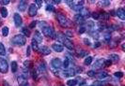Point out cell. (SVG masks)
Masks as SVG:
<instances>
[{
	"mask_svg": "<svg viewBox=\"0 0 125 86\" xmlns=\"http://www.w3.org/2000/svg\"><path fill=\"white\" fill-rule=\"evenodd\" d=\"M95 75H96V77H97L99 79H105L109 77V75H108L106 72H104V71L99 72V73L95 74Z\"/></svg>",
	"mask_w": 125,
	"mask_h": 86,
	"instance_id": "14",
	"label": "cell"
},
{
	"mask_svg": "<svg viewBox=\"0 0 125 86\" xmlns=\"http://www.w3.org/2000/svg\"><path fill=\"white\" fill-rule=\"evenodd\" d=\"M64 36H67L68 37H71V36H73V33H72L71 30L68 29V30L65 31V35H64Z\"/></svg>",
	"mask_w": 125,
	"mask_h": 86,
	"instance_id": "37",
	"label": "cell"
},
{
	"mask_svg": "<svg viewBox=\"0 0 125 86\" xmlns=\"http://www.w3.org/2000/svg\"><path fill=\"white\" fill-rule=\"evenodd\" d=\"M79 15H80V16H82L84 19H85V18L89 17V10H88L87 8H85V7H82V8L79 10Z\"/></svg>",
	"mask_w": 125,
	"mask_h": 86,
	"instance_id": "15",
	"label": "cell"
},
{
	"mask_svg": "<svg viewBox=\"0 0 125 86\" xmlns=\"http://www.w3.org/2000/svg\"><path fill=\"white\" fill-rule=\"evenodd\" d=\"M27 7V1H20V3H19V10L20 11H25L26 10V8Z\"/></svg>",
	"mask_w": 125,
	"mask_h": 86,
	"instance_id": "16",
	"label": "cell"
},
{
	"mask_svg": "<svg viewBox=\"0 0 125 86\" xmlns=\"http://www.w3.org/2000/svg\"><path fill=\"white\" fill-rule=\"evenodd\" d=\"M36 25H37V22L36 21L31 22V23H30V25H29V28H34Z\"/></svg>",
	"mask_w": 125,
	"mask_h": 86,
	"instance_id": "47",
	"label": "cell"
},
{
	"mask_svg": "<svg viewBox=\"0 0 125 86\" xmlns=\"http://www.w3.org/2000/svg\"><path fill=\"white\" fill-rule=\"evenodd\" d=\"M37 70L40 72H45L46 71V66H45V64H43V63L39 64V66H38V69H37Z\"/></svg>",
	"mask_w": 125,
	"mask_h": 86,
	"instance_id": "25",
	"label": "cell"
},
{
	"mask_svg": "<svg viewBox=\"0 0 125 86\" xmlns=\"http://www.w3.org/2000/svg\"><path fill=\"white\" fill-rule=\"evenodd\" d=\"M74 20H75V22H76L78 24H83L84 22H85L84 21L85 19H84L82 16H80L79 14H76L74 16Z\"/></svg>",
	"mask_w": 125,
	"mask_h": 86,
	"instance_id": "17",
	"label": "cell"
},
{
	"mask_svg": "<svg viewBox=\"0 0 125 86\" xmlns=\"http://www.w3.org/2000/svg\"><path fill=\"white\" fill-rule=\"evenodd\" d=\"M42 33L47 36V37H50V38H55L56 32H55V30H54V28H53L52 26L47 25V26H45V27L42 28Z\"/></svg>",
	"mask_w": 125,
	"mask_h": 86,
	"instance_id": "2",
	"label": "cell"
},
{
	"mask_svg": "<svg viewBox=\"0 0 125 86\" xmlns=\"http://www.w3.org/2000/svg\"><path fill=\"white\" fill-rule=\"evenodd\" d=\"M90 86H94V85H90Z\"/></svg>",
	"mask_w": 125,
	"mask_h": 86,
	"instance_id": "60",
	"label": "cell"
},
{
	"mask_svg": "<svg viewBox=\"0 0 125 86\" xmlns=\"http://www.w3.org/2000/svg\"><path fill=\"white\" fill-rule=\"evenodd\" d=\"M3 86H10V85L8 83V81H5V80H4V81H3Z\"/></svg>",
	"mask_w": 125,
	"mask_h": 86,
	"instance_id": "53",
	"label": "cell"
},
{
	"mask_svg": "<svg viewBox=\"0 0 125 86\" xmlns=\"http://www.w3.org/2000/svg\"><path fill=\"white\" fill-rule=\"evenodd\" d=\"M110 61L111 62H118V60H119V56H118V54H115V53H112L110 54Z\"/></svg>",
	"mask_w": 125,
	"mask_h": 86,
	"instance_id": "22",
	"label": "cell"
},
{
	"mask_svg": "<svg viewBox=\"0 0 125 86\" xmlns=\"http://www.w3.org/2000/svg\"><path fill=\"white\" fill-rule=\"evenodd\" d=\"M101 46V42H95L94 44H93V48H95V49H97V48H99Z\"/></svg>",
	"mask_w": 125,
	"mask_h": 86,
	"instance_id": "49",
	"label": "cell"
},
{
	"mask_svg": "<svg viewBox=\"0 0 125 86\" xmlns=\"http://www.w3.org/2000/svg\"><path fill=\"white\" fill-rule=\"evenodd\" d=\"M100 6L101 7H107L110 5V1L109 0H104V1H100Z\"/></svg>",
	"mask_w": 125,
	"mask_h": 86,
	"instance_id": "29",
	"label": "cell"
},
{
	"mask_svg": "<svg viewBox=\"0 0 125 86\" xmlns=\"http://www.w3.org/2000/svg\"><path fill=\"white\" fill-rule=\"evenodd\" d=\"M33 39H34L35 41L38 43V44H39V43H42V40H43L42 33H41L40 31H35L34 36H33Z\"/></svg>",
	"mask_w": 125,
	"mask_h": 86,
	"instance_id": "9",
	"label": "cell"
},
{
	"mask_svg": "<svg viewBox=\"0 0 125 86\" xmlns=\"http://www.w3.org/2000/svg\"><path fill=\"white\" fill-rule=\"evenodd\" d=\"M91 17L94 19V20H99L100 19V14L98 12H93L91 13Z\"/></svg>",
	"mask_w": 125,
	"mask_h": 86,
	"instance_id": "38",
	"label": "cell"
},
{
	"mask_svg": "<svg viewBox=\"0 0 125 86\" xmlns=\"http://www.w3.org/2000/svg\"><path fill=\"white\" fill-rule=\"evenodd\" d=\"M55 38H56V40H58V41H60V42H63V41H64V39H65V36H64V34L60 33V32H58L57 34H56Z\"/></svg>",
	"mask_w": 125,
	"mask_h": 86,
	"instance_id": "18",
	"label": "cell"
},
{
	"mask_svg": "<svg viewBox=\"0 0 125 86\" xmlns=\"http://www.w3.org/2000/svg\"><path fill=\"white\" fill-rule=\"evenodd\" d=\"M37 11H38V7L35 6V4H31L28 8V15L30 17H34L37 14Z\"/></svg>",
	"mask_w": 125,
	"mask_h": 86,
	"instance_id": "8",
	"label": "cell"
},
{
	"mask_svg": "<svg viewBox=\"0 0 125 86\" xmlns=\"http://www.w3.org/2000/svg\"><path fill=\"white\" fill-rule=\"evenodd\" d=\"M99 14H100V18H102L103 20H105V21H107L110 17V15L106 13V12H102V13H99Z\"/></svg>",
	"mask_w": 125,
	"mask_h": 86,
	"instance_id": "26",
	"label": "cell"
},
{
	"mask_svg": "<svg viewBox=\"0 0 125 86\" xmlns=\"http://www.w3.org/2000/svg\"><path fill=\"white\" fill-rule=\"evenodd\" d=\"M48 24H47V22H39V26L41 27V29L43 28V27H45V26H47Z\"/></svg>",
	"mask_w": 125,
	"mask_h": 86,
	"instance_id": "44",
	"label": "cell"
},
{
	"mask_svg": "<svg viewBox=\"0 0 125 86\" xmlns=\"http://www.w3.org/2000/svg\"><path fill=\"white\" fill-rule=\"evenodd\" d=\"M31 47H32V49H33V50H35V51H38L39 50V45H38V43L35 41L34 39H32V41H31Z\"/></svg>",
	"mask_w": 125,
	"mask_h": 86,
	"instance_id": "24",
	"label": "cell"
},
{
	"mask_svg": "<svg viewBox=\"0 0 125 86\" xmlns=\"http://www.w3.org/2000/svg\"><path fill=\"white\" fill-rule=\"evenodd\" d=\"M56 20L59 22V24L63 26V27H66V26H69L70 25V22L67 19V17L65 15L61 14V13H57L56 14Z\"/></svg>",
	"mask_w": 125,
	"mask_h": 86,
	"instance_id": "3",
	"label": "cell"
},
{
	"mask_svg": "<svg viewBox=\"0 0 125 86\" xmlns=\"http://www.w3.org/2000/svg\"><path fill=\"white\" fill-rule=\"evenodd\" d=\"M22 33H23L24 36H30V31H29V29H28L27 27H23V29H22Z\"/></svg>",
	"mask_w": 125,
	"mask_h": 86,
	"instance_id": "27",
	"label": "cell"
},
{
	"mask_svg": "<svg viewBox=\"0 0 125 86\" xmlns=\"http://www.w3.org/2000/svg\"><path fill=\"white\" fill-rule=\"evenodd\" d=\"M51 3H54V4H59L61 1L60 0H54V1H50Z\"/></svg>",
	"mask_w": 125,
	"mask_h": 86,
	"instance_id": "51",
	"label": "cell"
},
{
	"mask_svg": "<svg viewBox=\"0 0 125 86\" xmlns=\"http://www.w3.org/2000/svg\"><path fill=\"white\" fill-rule=\"evenodd\" d=\"M104 38L105 39H110V37H111V34H110V32H104Z\"/></svg>",
	"mask_w": 125,
	"mask_h": 86,
	"instance_id": "43",
	"label": "cell"
},
{
	"mask_svg": "<svg viewBox=\"0 0 125 86\" xmlns=\"http://www.w3.org/2000/svg\"><path fill=\"white\" fill-rule=\"evenodd\" d=\"M69 65H70V61L66 58V59L62 62V66L65 68V69H67V68L69 67Z\"/></svg>",
	"mask_w": 125,
	"mask_h": 86,
	"instance_id": "33",
	"label": "cell"
},
{
	"mask_svg": "<svg viewBox=\"0 0 125 86\" xmlns=\"http://www.w3.org/2000/svg\"><path fill=\"white\" fill-rule=\"evenodd\" d=\"M6 54V49H5V46L3 45V43L0 42V55H5Z\"/></svg>",
	"mask_w": 125,
	"mask_h": 86,
	"instance_id": "28",
	"label": "cell"
},
{
	"mask_svg": "<svg viewBox=\"0 0 125 86\" xmlns=\"http://www.w3.org/2000/svg\"><path fill=\"white\" fill-rule=\"evenodd\" d=\"M46 10H47V11H51V12H53V11L55 10V7H53L52 5L48 4V5L46 6Z\"/></svg>",
	"mask_w": 125,
	"mask_h": 86,
	"instance_id": "41",
	"label": "cell"
},
{
	"mask_svg": "<svg viewBox=\"0 0 125 86\" xmlns=\"http://www.w3.org/2000/svg\"><path fill=\"white\" fill-rule=\"evenodd\" d=\"M86 31H87V27H86L85 25H82V26L79 28V30H78V33H79V34H84Z\"/></svg>",
	"mask_w": 125,
	"mask_h": 86,
	"instance_id": "39",
	"label": "cell"
},
{
	"mask_svg": "<svg viewBox=\"0 0 125 86\" xmlns=\"http://www.w3.org/2000/svg\"><path fill=\"white\" fill-rule=\"evenodd\" d=\"M111 14L112 15H115V11H114V10H112V11H111Z\"/></svg>",
	"mask_w": 125,
	"mask_h": 86,
	"instance_id": "57",
	"label": "cell"
},
{
	"mask_svg": "<svg viewBox=\"0 0 125 86\" xmlns=\"http://www.w3.org/2000/svg\"><path fill=\"white\" fill-rule=\"evenodd\" d=\"M41 54L42 55H48L51 53V49L47 47V46H42V47H40L39 48V50H38Z\"/></svg>",
	"mask_w": 125,
	"mask_h": 86,
	"instance_id": "7",
	"label": "cell"
},
{
	"mask_svg": "<svg viewBox=\"0 0 125 86\" xmlns=\"http://www.w3.org/2000/svg\"><path fill=\"white\" fill-rule=\"evenodd\" d=\"M10 67H11L12 73H15V72L18 70V64H17V62L16 61H12L11 64H10Z\"/></svg>",
	"mask_w": 125,
	"mask_h": 86,
	"instance_id": "20",
	"label": "cell"
},
{
	"mask_svg": "<svg viewBox=\"0 0 125 86\" xmlns=\"http://www.w3.org/2000/svg\"><path fill=\"white\" fill-rule=\"evenodd\" d=\"M13 20H14V23H15V26L16 27H21L22 23H23V20H22L21 15L19 14V13H15L13 17Z\"/></svg>",
	"mask_w": 125,
	"mask_h": 86,
	"instance_id": "6",
	"label": "cell"
},
{
	"mask_svg": "<svg viewBox=\"0 0 125 86\" xmlns=\"http://www.w3.org/2000/svg\"><path fill=\"white\" fill-rule=\"evenodd\" d=\"M2 35L4 36H7L8 35H9V27L4 26V27L2 28Z\"/></svg>",
	"mask_w": 125,
	"mask_h": 86,
	"instance_id": "34",
	"label": "cell"
},
{
	"mask_svg": "<svg viewBox=\"0 0 125 86\" xmlns=\"http://www.w3.org/2000/svg\"><path fill=\"white\" fill-rule=\"evenodd\" d=\"M30 55V47H27V56H29Z\"/></svg>",
	"mask_w": 125,
	"mask_h": 86,
	"instance_id": "52",
	"label": "cell"
},
{
	"mask_svg": "<svg viewBox=\"0 0 125 86\" xmlns=\"http://www.w3.org/2000/svg\"><path fill=\"white\" fill-rule=\"evenodd\" d=\"M2 23V20H1V18H0V24Z\"/></svg>",
	"mask_w": 125,
	"mask_h": 86,
	"instance_id": "58",
	"label": "cell"
},
{
	"mask_svg": "<svg viewBox=\"0 0 125 86\" xmlns=\"http://www.w3.org/2000/svg\"><path fill=\"white\" fill-rule=\"evenodd\" d=\"M77 84V79H69L67 81V85L69 86H75Z\"/></svg>",
	"mask_w": 125,
	"mask_h": 86,
	"instance_id": "30",
	"label": "cell"
},
{
	"mask_svg": "<svg viewBox=\"0 0 125 86\" xmlns=\"http://www.w3.org/2000/svg\"><path fill=\"white\" fill-rule=\"evenodd\" d=\"M114 76H115L116 78L120 79V78H122V77H123V73H122V72H120V71L115 72V73H114Z\"/></svg>",
	"mask_w": 125,
	"mask_h": 86,
	"instance_id": "36",
	"label": "cell"
},
{
	"mask_svg": "<svg viewBox=\"0 0 125 86\" xmlns=\"http://www.w3.org/2000/svg\"><path fill=\"white\" fill-rule=\"evenodd\" d=\"M63 44H64V46H65L68 50H73V49H74L73 43L71 41V39L67 38V37H65V39H64V41H63Z\"/></svg>",
	"mask_w": 125,
	"mask_h": 86,
	"instance_id": "10",
	"label": "cell"
},
{
	"mask_svg": "<svg viewBox=\"0 0 125 86\" xmlns=\"http://www.w3.org/2000/svg\"><path fill=\"white\" fill-rule=\"evenodd\" d=\"M116 15L118 16L120 20H122V21H124L125 20V11L123 8H121V7L118 8L117 11H116Z\"/></svg>",
	"mask_w": 125,
	"mask_h": 86,
	"instance_id": "11",
	"label": "cell"
},
{
	"mask_svg": "<svg viewBox=\"0 0 125 86\" xmlns=\"http://www.w3.org/2000/svg\"><path fill=\"white\" fill-rule=\"evenodd\" d=\"M84 43H85L86 45H90V41H89L88 38H84Z\"/></svg>",
	"mask_w": 125,
	"mask_h": 86,
	"instance_id": "50",
	"label": "cell"
},
{
	"mask_svg": "<svg viewBox=\"0 0 125 86\" xmlns=\"http://www.w3.org/2000/svg\"><path fill=\"white\" fill-rule=\"evenodd\" d=\"M0 13H1V16L4 17V18H6L8 16V14H9L8 13V9L5 7H2L0 8Z\"/></svg>",
	"mask_w": 125,
	"mask_h": 86,
	"instance_id": "21",
	"label": "cell"
},
{
	"mask_svg": "<svg viewBox=\"0 0 125 86\" xmlns=\"http://www.w3.org/2000/svg\"><path fill=\"white\" fill-rule=\"evenodd\" d=\"M35 3V6L37 7H42V1H41V0H35L34 1Z\"/></svg>",
	"mask_w": 125,
	"mask_h": 86,
	"instance_id": "40",
	"label": "cell"
},
{
	"mask_svg": "<svg viewBox=\"0 0 125 86\" xmlns=\"http://www.w3.org/2000/svg\"><path fill=\"white\" fill-rule=\"evenodd\" d=\"M61 86H65V85H61Z\"/></svg>",
	"mask_w": 125,
	"mask_h": 86,
	"instance_id": "59",
	"label": "cell"
},
{
	"mask_svg": "<svg viewBox=\"0 0 125 86\" xmlns=\"http://www.w3.org/2000/svg\"><path fill=\"white\" fill-rule=\"evenodd\" d=\"M78 56L79 57H84V56H87L88 55V52L86 51V50H78Z\"/></svg>",
	"mask_w": 125,
	"mask_h": 86,
	"instance_id": "31",
	"label": "cell"
},
{
	"mask_svg": "<svg viewBox=\"0 0 125 86\" xmlns=\"http://www.w3.org/2000/svg\"><path fill=\"white\" fill-rule=\"evenodd\" d=\"M51 64L53 66V68L55 69H59L61 66H62V61L59 59V58H54L51 62Z\"/></svg>",
	"mask_w": 125,
	"mask_h": 86,
	"instance_id": "5",
	"label": "cell"
},
{
	"mask_svg": "<svg viewBox=\"0 0 125 86\" xmlns=\"http://www.w3.org/2000/svg\"><path fill=\"white\" fill-rule=\"evenodd\" d=\"M24 65L27 67V69H32L33 68V62L32 61H29V60H27V61H25V63H24Z\"/></svg>",
	"mask_w": 125,
	"mask_h": 86,
	"instance_id": "19",
	"label": "cell"
},
{
	"mask_svg": "<svg viewBox=\"0 0 125 86\" xmlns=\"http://www.w3.org/2000/svg\"><path fill=\"white\" fill-rule=\"evenodd\" d=\"M22 86H30L29 84H28V82H27V83H25L24 85H22Z\"/></svg>",
	"mask_w": 125,
	"mask_h": 86,
	"instance_id": "56",
	"label": "cell"
},
{
	"mask_svg": "<svg viewBox=\"0 0 125 86\" xmlns=\"http://www.w3.org/2000/svg\"><path fill=\"white\" fill-rule=\"evenodd\" d=\"M9 2H10L9 0H2V1H1V4L4 5V6H6V5H9Z\"/></svg>",
	"mask_w": 125,
	"mask_h": 86,
	"instance_id": "48",
	"label": "cell"
},
{
	"mask_svg": "<svg viewBox=\"0 0 125 86\" xmlns=\"http://www.w3.org/2000/svg\"><path fill=\"white\" fill-rule=\"evenodd\" d=\"M11 43H13L14 45H17V46H24L27 43V38H26V36L20 35V34L15 35L11 38Z\"/></svg>",
	"mask_w": 125,
	"mask_h": 86,
	"instance_id": "1",
	"label": "cell"
},
{
	"mask_svg": "<svg viewBox=\"0 0 125 86\" xmlns=\"http://www.w3.org/2000/svg\"><path fill=\"white\" fill-rule=\"evenodd\" d=\"M80 86H88V84H87L85 81H83L82 83H80Z\"/></svg>",
	"mask_w": 125,
	"mask_h": 86,
	"instance_id": "54",
	"label": "cell"
},
{
	"mask_svg": "<svg viewBox=\"0 0 125 86\" xmlns=\"http://www.w3.org/2000/svg\"><path fill=\"white\" fill-rule=\"evenodd\" d=\"M124 47H125V44L123 43V44L121 45V48H122V50H124Z\"/></svg>",
	"mask_w": 125,
	"mask_h": 86,
	"instance_id": "55",
	"label": "cell"
},
{
	"mask_svg": "<svg viewBox=\"0 0 125 86\" xmlns=\"http://www.w3.org/2000/svg\"><path fill=\"white\" fill-rule=\"evenodd\" d=\"M88 76H89V77H95V71H94V70H89V71H88Z\"/></svg>",
	"mask_w": 125,
	"mask_h": 86,
	"instance_id": "45",
	"label": "cell"
},
{
	"mask_svg": "<svg viewBox=\"0 0 125 86\" xmlns=\"http://www.w3.org/2000/svg\"><path fill=\"white\" fill-rule=\"evenodd\" d=\"M18 82H19V84L22 86V85H24L25 83L27 82V79H26V78H24L23 76H19V77H18Z\"/></svg>",
	"mask_w": 125,
	"mask_h": 86,
	"instance_id": "23",
	"label": "cell"
},
{
	"mask_svg": "<svg viewBox=\"0 0 125 86\" xmlns=\"http://www.w3.org/2000/svg\"><path fill=\"white\" fill-rule=\"evenodd\" d=\"M92 57L91 56H88V57L85 59V62H84V64H86V65H89L91 64V62H92Z\"/></svg>",
	"mask_w": 125,
	"mask_h": 86,
	"instance_id": "32",
	"label": "cell"
},
{
	"mask_svg": "<svg viewBox=\"0 0 125 86\" xmlns=\"http://www.w3.org/2000/svg\"><path fill=\"white\" fill-rule=\"evenodd\" d=\"M104 64L105 65V66H110V65L112 64V62L110 61V60H104Z\"/></svg>",
	"mask_w": 125,
	"mask_h": 86,
	"instance_id": "46",
	"label": "cell"
},
{
	"mask_svg": "<svg viewBox=\"0 0 125 86\" xmlns=\"http://www.w3.org/2000/svg\"><path fill=\"white\" fill-rule=\"evenodd\" d=\"M9 70V64H8V61L5 58L0 57V72L5 74L7 73Z\"/></svg>",
	"mask_w": 125,
	"mask_h": 86,
	"instance_id": "4",
	"label": "cell"
},
{
	"mask_svg": "<svg viewBox=\"0 0 125 86\" xmlns=\"http://www.w3.org/2000/svg\"><path fill=\"white\" fill-rule=\"evenodd\" d=\"M52 48H53V50L56 51V52H61L63 51L64 50V47H63L61 44H58V43H54L53 45H52Z\"/></svg>",
	"mask_w": 125,
	"mask_h": 86,
	"instance_id": "13",
	"label": "cell"
},
{
	"mask_svg": "<svg viewBox=\"0 0 125 86\" xmlns=\"http://www.w3.org/2000/svg\"><path fill=\"white\" fill-rule=\"evenodd\" d=\"M32 69H33L32 70V77L34 79H38V70L35 69V68H32Z\"/></svg>",
	"mask_w": 125,
	"mask_h": 86,
	"instance_id": "35",
	"label": "cell"
},
{
	"mask_svg": "<svg viewBox=\"0 0 125 86\" xmlns=\"http://www.w3.org/2000/svg\"><path fill=\"white\" fill-rule=\"evenodd\" d=\"M66 2V4L70 6V7L72 9V7H73V5H74V3H73V1H71V0H67V1H65Z\"/></svg>",
	"mask_w": 125,
	"mask_h": 86,
	"instance_id": "42",
	"label": "cell"
},
{
	"mask_svg": "<svg viewBox=\"0 0 125 86\" xmlns=\"http://www.w3.org/2000/svg\"><path fill=\"white\" fill-rule=\"evenodd\" d=\"M104 63V59H98L97 61L94 63V64L92 65V69H98V68L102 67Z\"/></svg>",
	"mask_w": 125,
	"mask_h": 86,
	"instance_id": "12",
	"label": "cell"
}]
</instances>
